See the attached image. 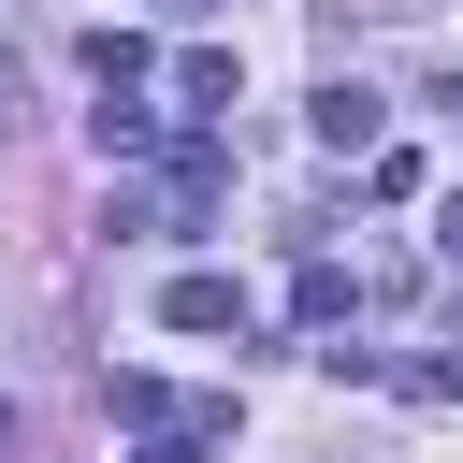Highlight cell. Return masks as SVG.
<instances>
[{
    "label": "cell",
    "instance_id": "cell-1",
    "mask_svg": "<svg viewBox=\"0 0 463 463\" xmlns=\"http://www.w3.org/2000/svg\"><path fill=\"white\" fill-rule=\"evenodd\" d=\"M159 333H246V289L232 275H174L159 289Z\"/></svg>",
    "mask_w": 463,
    "mask_h": 463
},
{
    "label": "cell",
    "instance_id": "cell-2",
    "mask_svg": "<svg viewBox=\"0 0 463 463\" xmlns=\"http://www.w3.org/2000/svg\"><path fill=\"white\" fill-rule=\"evenodd\" d=\"M174 101H188V116H232V101H246V58H232V43H188V58H174Z\"/></svg>",
    "mask_w": 463,
    "mask_h": 463
},
{
    "label": "cell",
    "instance_id": "cell-3",
    "mask_svg": "<svg viewBox=\"0 0 463 463\" xmlns=\"http://www.w3.org/2000/svg\"><path fill=\"white\" fill-rule=\"evenodd\" d=\"M304 116H318V145H333V159H347V145H376V130H391V101H376V87H347V72H333V87H318V101H304Z\"/></svg>",
    "mask_w": 463,
    "mask_h": 463
},
{
    "label": "cell",
    "instance_id": "cell-4",
    "mask_svg": "<svg viewBox=\"0 0 463 463\" xmlns=\"http://www.w3.org/2000/svg\"><path fill=\"white\" fill-rule=\"evenodd\" d=\"M87 145H101V159H159V145H174V116H145V87H130V101H101V116H87Z\"/></svg>",
    "mask_w": 463,
    "mask_h": 463
},
{
    "label": "cell",
    "instance_id": "cell-5",
    "mask_svg": "<svg viewBox=\"0 0 463 463\" xmlns=\"http://www.w3.org/2000/svg\"><path fill=\"white\" fill-rule=\"evenodd\" d=\"M87 72H101V101H130L145 87V29H87Z\"/></svg>",
    "mask_w": 463,
    "mask_h": 463
},
{
    "label": "cell",
    "instance_id": "cell-6",
    "mask_svg": "<svg viewBox=\"0 0 463 463\" xmlns=\"http://www.w3.org/2000/svg\"><path fill=\"white\" fill-rule=\"evenodd\" d=\"M289 318H318V333H333V318H347V260H318V246H304V275H289Z\"/></svg>",
    "mask_w": 463,
    "mask_h": 463
},
{
    "label": "cell",
    "instance_id": "cell-7",
    "mask_svg": "<svg viewBox=\"0 0 463 463\" xmlns=\"http://www.w3.org/2000/svg\"><path fill=\"white\" fill-rule=\"evenodd\" d=\"M391 391H405V405H463V347H420V362H391Z\"/></svg>",
    "mask_w": 463,
    "mask_h": 463
},
{
    "label": "cell",
    "instance_id": "cell-8",
    "mask_svg": "<svg viewBox=\"0 0 463 463\" xmlns=\"http://www.w3.org/2000/svg\"><path fill=\"white\" fill-rule=\"evenodd\" d=\"M203 449H217V434H203V420H188V405H174V420H159V434H130V463H203Z\"/></svg>",
    "mask_w": 463,
    "mask_h": 463
},
{
    "label": "cell",
    "instance_id": "cell-9",
    "mask_svg": "<svg viewBox=\"0 0 463 463\" xmlns=\"http://www.w3.org/2000/svg\"><path fill=\"white\" fill-rule=\"evenodd\" d=\"M434 260H449V275H463V188H449V217H434Z\"/></svg>",
    "mask_w": 463,
    "mask_h": 463
}]
</instances>
